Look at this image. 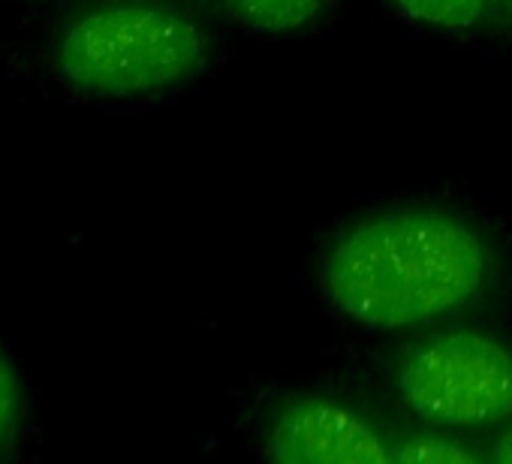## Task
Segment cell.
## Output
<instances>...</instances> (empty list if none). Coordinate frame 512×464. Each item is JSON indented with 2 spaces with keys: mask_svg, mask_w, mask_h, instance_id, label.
Wrapping results in <instances>:
<instances>
[{
  "mask_svg": "<svg viewBox=\"0 0 512 464\" xmlns=\"http://www.w3.org/2000/svg\"><path fill=\"white\" fill-rule=\"evenodd\" d=\"M491 254L452 211L398 208L347 226L323 263L332 305L380 332L416 329L461 311L482 290Z\"/></svg>",
  "mask_w": 512,
  "mask_h": 464,
  "instance_id": "cell-1",
  "label": "cell"
},
{
  "mask_svg": "<svg viewBox=\"0 0 512 464\" xmlns=\"http://www.w3.org/2000/svg\"><path fill=\"white\" fill-rule=\"evenodd\" d=\"M58 76L94 97H148L202 73V28L163 0H100L55 40Z\"/></svg>",
  "mask_w": 512,
  "mask_h": 464,
  "instance_id": "cell-2",
  "label": "cell"
},
{
  "mask_svg": "<svg viewBox=\"0 0 512 464\" xmlns=\"http://www.w3.org/2000/svg\"><path fill=\"white\" fill-rule=\"evenodd\" d=\"M398 392L437 425L479 428L512 416V350L479 332H437L398 362Z\"/></svg>",
  "mask_w": 512,
  "mask_h": 464,
  "instance_id": "cell-3",
  "label": "cell"
},
{
  "mask_svg": "<svg viewBox=\"0 0 512 464\" xmlns=\"http://www.w3.org/2000/svg\"><path fill=\"white\" fill-rule=\"evenodd\" d=\"M266 458L278 464H389L392 443L359 410L299 395L284 401L266 428Z\"/></svg>",
  "mask_w": 512,
  "mask_h": 464,
  "instance_id": "cell-4",
  "label": "cell"
},
{
  "mask_svg": "<svg viewBox=\"0 0 512 464\" xmlns=\"http://www.w3.org/2000/svg\"><path fill=\"white\" fill-rule=\"evenodd\" d=\"M223 10L260 34H296L308 28L326 0H220Z\"/></svg>",
  "mask_w": 512,
  "mask_h": 464,
  "instance_id": "cell-5",
  "label": "cell"
},
{
  "mask_svg": "<svg viewBox=\"0 0 512 464\" xmlns=\"http://www.w3.org/2000/svg\"><path fill=\"white\" fill-rule=\"evenodd\" d=\"M395 10L437 31H473L488 22L494 0H392Z\"/></svg>",
  "mask_w": 512,
  "mask_h": 464,
  "instance_id": "cell-6",
  "label": "cell"
},
{
  "mask_svg": "<svg viewBox=\"0 0 512 464\" xmlns=\"http://www.w3.org/2000/svg\"><path fill=\"white\" fill-rule=\"evenodd\" d=\"M392 455L401 464H479L482 461L470 446L425 428L401 434L392 443Z\"/></svg>",
  "mask_w": 512,
  "mask_h": 464,
  "instance_id": "cell-7",
  "label": "cell"
},
{
  "mask_svg": "<svg viewBox=\"0 0 512 464\" xmlns=\"http://www.w3.org/2000/svg\"><path fill=\"white\" fill-rule=\"evenodd\" d=\"M19 419H22V386L13 362L0 350V452L13 443L19 431Z\"/></svg>",
  "mask_w": 512,
  "mask_h": 464,
  "instance_id": "cell-8",
  "label": "cell"
},
{
  "mask_svg": "<svg viewBox=\"0 0 512 464\" xmlns=\"http://www.w3.org/2000/svg\"><path fill=\"white\" fill-rule=\"evenodd\" d=\"M491 461H497V464H512V428L503 431V434L497 437V443H494V449H491Z\"/></svg>",
  "mask_w": 512,
  "mask_h": 464,
  "instance_id": "cell-9",
  "label": "cell"
},
{
  "mask_svg": "<svg viewBox=\"0 0 512 464\" xmlns=\"http://www.w3.org/2000/svg\"><path fill=\"white\" fill-rule=\"evenodd\" d=\"M509 4H512V0H509Z\"/></svg>",
  "mask_w": 512,
  "mask_h": 464,
  "instance_id": "cell-10",
  "label": "cell"
}]
</instances>
